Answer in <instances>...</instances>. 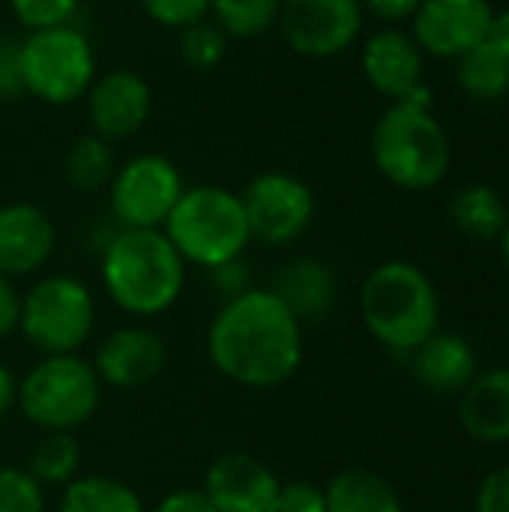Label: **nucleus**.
Listing matches in <instances>:
<instances>
[{
  "label": "nucleus",
  "instance_id": "3",
  "mask_svg": "<svg viewBox=\"0 0 509 512\" xmlns=\"http://www.w3.org/2000/svg\"><path fill=\"white\" fill-rule=\"evenodd\" d=\"M369 150L378 174L405 192L435 189L447 177L453 150L447 129L432 114V93L426 84L378 117Z\"/></svg>",
  "mask_w": 509,
  "mask_h": 512
},
{
  "label": "nucleus",
  "instance_id": "31",
  "mask_svg": "<svg viewBox=\"0 0 509 512\" xmlns=\"http://www.w3.org/2000/svg\"><path fill=\"white\" fill-rule=\"evenodd\" d=\"M138 3L147 12V18L156 21L159 27L183 30L195 21L210 18L213 0H138Z\"/></svg>",
  "mask_w": 509,
  "mask_h": 512
},
{
  "label": "nucleus",
  "instance_id": "16",
  "mask_svg": "<svg viewBox=\"0 0 509 512\" xmlns=\"http://www.w3.org/2000/svg\"><path fill=\"white\" fill-rule=\"evenodd\" d=\"M54 243L57 228L42 207L30 201L0 207V276L18 279L42 270L54 252Z\"/></svg>",
  "mask_w": 509,
  "mask_h": 512
},
{
  "label": "nucleus",
  "instance_id": "12",
  "mask_svg": "<svg viewBox=\"0 0 509 512\" xmlns=\"http://www.w3.org/2000/svg\"><path fill=\"white\" fill-rule=\"evenodd\" d=\"M492 18L489 0H423L411 18V36L423 54L459 60L486 42Z\"/></svg>",
  "mask_w": 509,
  "mask_h": 512
},
{
  "label": "nucleus",
  "instance_id": "39",
  "mask_svg": "<svg viewBox=\"0 0 509 512\" xmlns=\"http://www.w3.org/2000/svg\"><path fill=\"white\" fill-rule=\"evenodd\" d=\"M486 42H489L495 51H501V54L509 60V9H504V12H495Z\"/></svg>",
  "mask_w": 509,
  "mask_h": 512
},
{
  "label": "nucleus",
  "instance_id": "20",
  "mask_svg": "<svg viewBox=\"0 0 509 512\" xmlns=\"http://www.w3.org/2000/svg\"><path fill=\"white\" fill-rule=\"evenodd\" d=\"M300 324L306 321H324L336 303V276L333 270L318 258H297L285 264L276 276V285L270 288Z\"/></svg>",
  "mask_w": 509,
  "mask_h": 512
},
{
  "label": "nucleus",
  "instance_id": "17",
  "mask_svg": "<svg viewBox=\"0 0 509 512\" xmlns=\"http://www.w3.org/2000/svg\"><path fill=\"white\" fill-rule=\"evenodd\" d=\"M360 66L369 87L393 102L423 87V51L414 36L399 27H384L372 33L363 42Z\"/></svg>",
  "mask_w": 509,
  "mask_h": 512
},
{
  "label": "nucleus",
  "instance_id": "28",
  "mask_svg": "<svg viewBox=\"0 0 509 512\" xmlns=\"http://www.w3.org/2000/svg\"><path fill=\"white\" fill-rule=\"evenodd\" d=\"M225 54H228V36L210 18L180 30V57L189 69L210 72L225 60Z\"/></svg>",
  "mask_w": 509,
  "mask_h": 512
},
{
  "label": "nucleus",
  "instance_id": "8",
  "mask_svg": "<svg viewBox=\"0 0 509 512\" xmlns=\"http://www.w3.org/2000/svg\"><path fill=\"white\" fill-rule=\"evenodd\" d=\"M96 300L75 276H45L21 300V333L42 354H75L93 333Z\"/></svg>",
  "mask_w": 509,
  "mask_h": 512
},
{
  "label": "nucleus",
  "instance_id": "32",
  "mask_svg": "<svg viewBox=\"0 0 509 512\" xmlns=\"http://www.w3.org/2000/svg\"><path fill=\"white\" fill-rule=\"evenodd\" d=\"M276 512H327V495L309 480H294L279 489Z\"/></svg>",
  "mask_w": 509,
  "mask_h": 512
},
{
  "label": "nucleus",
  "instance_id": "10",
  "mask_svg": "<svg viewBox=\"0 0 509 512\" xmlns=\"http://www.w3.org/2000/svg\"><path fill=\"white\" fill-rule=\"evenodd\" d=\"M249 234L264 246H288L315 219V192L288 171H261L240 192Z\"/></svg>",
  "mask_w": 509,
  "mask_h": 512
},
{
  "label": "nucleus",
  "instance_id": "25",
  "mask_svg": "<svg viewBox=\"0 0 509 512\" xmlns=\"http://www.w3.org/2000/svg\"><path fill=\"white\" fill-rule=\"evenodd\" d=\"M456 78L468 96L480 102H498L509 93V60L483 42L456 60Z\"/></svg>",
  "mask_w": 509,
  "mask_h": 512
},
{
  "label": "nucleus",
  "instance_id": "37",
  "mask_svg": "<svg viewBox=\"0 0 509 512\" xmlns=\"http://www.w3.org/2000/svg\"><path fill=\"white\" fill-rule=\"evenodd\" d=\"M153 512H219L201 489H177L165 495Z\"/></svg>",
  "mask_w": 509,
  "mask_h": 512
},
{
  "label": "nucleus",
  "instance_id": "27",
  "mask_svg": "<svg viewBox=\"0 0 509 512\" xmlns=\"http://www.w3.org/2000/svg\"><path fill=\"white\" fill-rule=\"evenodd\" d=\"M282 0H213L210 21L228 39H255L279 24Z\"/></svg>",
  "mask_w": 509,
  "mask_h": 512
},
{
  "label": "nucleus",
  "instance_id": "21",
  "mask_svg": "<svg viewBox=\"0 0 509 512\" xmlns=\"http://www.w3.org/2000/svg\"><path fill=\"white\" fill-rule=\"evenodd\" d=\"M324 495L327 512H405L393 483L366 468H348L336 474Z\"/></svg>",
  "mask_w": 509,
  "mask_h": 512
},
{
  "label": "nucleus",
  "instance_id": "9",
  "mask_svg": "<svg viewBox=\"0 0 509 512\" xmlns=\"http://www.w3.org/2000/svg\"><path fill=\"white\" fill-rule=\"evenodd\" d=\"M186 183L162 153H138L117 165L108 183V207L120 228H162Z\"/></svg>",
  "mask_w": 509,
  "mask_h": 512
},
{
  "label": "nucleus",
  "instance_id": "18",
  "mask_svg": "<svg viewBox=\"0 0 509 512\" xmlns=\"http://www.w3.org/2000/svg\"><path fill=\"white\" fill-rule=\"evenodd\" d=\"M408 357H411V375L417 378V384L435 396L462 393L477 375V354L471 342L459 333L435 330Z\"/></svg>",
  "mask_w": 509,
  "mask_h": 512
},
{
  "label": "nucleus",
  "instance_id": "38",
  "mask_svg": "<svg viewBox=\"0 0 509 512\" xmlns=\"http://www.w3.org/2000/svg\"><path fill=\"white\" fill-rule=\"evenodd\" d=\"M423 0H363V12L387 21V24H399L414 18V12L420 9Z\"/></svg>",
  "mask_w": 509,
  "mask_h": 512
},
{
  "label": "nucleus",
  "instance_id": "36",
  "mask_svg": "<svg viewBox=\"0 0 509 512\" xmlns=\"http://www.w3.org/2000/svg\"><path fill=\"white\" fill-rule=\"evenodd\" d=\"M21 294L12 279L0 276V339L12 336L21 327Z\"/></svg>",
  "mask_w": 509,
  "mask_h": 512
},
{
  "label": "nucleus",
  "instance_id": "14",
  "mask_svg": "<svg viewBox=\"0 0 509 512\" xmlns=\"http://www.w3.org/2000/svg\"><path fill=\"white\" fill-rule=\"evenodd\" d=\"M279 477L249 453L219 456L207 474L201 492L219 512H276Z\"/></svg>",
  "mask_w": 509,
  "mask_h": 512
},
{
  "label": "nucleus",
  "instance_id": "26",
  "mask_svg": "<svg viewBox=\"0 0 509 512\" xmlns=\"http://www.w3.org/2000/svg\"><path fill=\"white\" fill-rule=\"evenodd\" d=\"M81 465V447L72 432H45L30 453V477L45 486H66L75 480Z\"/></svg>",
  "mask_w": 509,
  "mask_h": 512
},
{
  "label": "nucleus",
  "instance_id": "30",
  "mask_svg": "<svg viewBox=\"0 0 509 512\" xmlns=\"http://www.w3.org/2000/svg\"><path fill=\"white\" fill-rule=\"evenodd\" d=\"M0 512H45V489L27 468H0Z\"/></svg>",
  "mask_w": 509,
  "mask_h": 512
},
{
  "label": "nucleus",
  "instance_id": "13",
  "mask_svg": "<svg viewBox=\"0 0 509 512\" xmlns=\"http://www.w3.org/2000/svg\"><path fill=\"white\" fill-rule=\"evenodd\" d=\"M153 111V87L135 69H108L87 90L90 132L120 141L135 135Z\"/></svg>",
  "mask_w": 509,
  "mask_h": 512
},
{
  "label": "nucleus",
  "instance_id": "24",
  "mask_svg": "<svg viewBox=\"0 0 509 512\" xmlns=\"http://www.w3.org/2000/svg\"><path fill=\"white\" fill-rule=\"evenodd\" d=\"M60 512H144V504L123 480L90 474L63 486Z\"/></svg>",
  "mask_w": 509,
  "mask_h": 512
},
{
  "label": "nucleus",
  "instance_id": "19",
  "mask_svg": "<svg viewBox=\"0 0 509 512\" xmlns=\"http://www.w3.org/2000/svg\"><path fill=\"white\" fill-rule=\"evenodd\" d=\"M459 423L465 435L480 444L509 441V369L477 372L474 381L459 393Z\"/></svg>",
  "mask_w": 509,
  "mask_h": 512
},
{
  "label": "nucleus",
  "instance_id": "34",
  "mask_svg": "<svg viewBox=\"0 0 509 512\" xmlns=\"http://www.w3.org/2000/svg\"><path fill=\"white\" fill-rule=\"evenodd\" d=\"M24 93L21 63H18V39L0 36V99H18Z\"/></svg>",
  "mask_w": 509,
  "mask_h": 512
},
{
  "label": "nucleus",
  "instance_id": "22",
  "mask_svg": "<svg viewBox=\"0 0 509 512\" xmlns=\"http://www.w3.org/2000/svg\"><path fill=\"white\" fill-rule=\"evenodd\" d=\"M450 222L459 234L471 240H498L509 222L507 204L498 189L486 183H471L453 195Z\"/></svg>",
  "mask_w": 509,
  "mask_h": 512
},
{
  "label": "nucleus",
  "instance_id": "29",
  "mask_svg": "<svg viewBox=\"0 0 509 512\" xmlns=\"http://www.w3.org/2000/svg\"><path fill=\"white\" fill-rule=\"evenodd\" d=\"M81 0H9V9L15 21L27 30H51V27H66L78 15Z\"/></svg>",
  "mask_w": 509,
  "mask_h": 512
},
{
  "label": "nucleus",
  "instance_id": "33",
  "mask_svg": "<svg viewBox=\"0 0 509 512\" xmlns=\"http://www.w3.org/2000/svg\"><path fill=\"white\" fill-rule=\"evenodd\" d=\"M477 512H509V465L495 468L492 474H486V480L477 489Z\"/></svg>",
  "mask_w": 509,
  "mask_h": 512
},
{
  "label": "nucleus",
  "instance_id": "2",
  "mask_svg": "<svg viewBox=\"0 0 509 512\" xmlns=\"http://www.w3.org/2000/svg\"><path fill=\"white\" fill-rule=\"evenodd\" d=\"M105 294L135 318L171 309L186 285V261L162 228H117L99 258Z\"/></svg>",
  "mask_w": 509,
  "mask_h": 512
},
{
  "label": "nucleus",
  "instance_id": "6",
  "mask_svg": "<svg viewBox=\"0 0 509 512\" xmlns=\"http://www.w3.org/2000/svg\"><path fill=\"white\" fill-rule=\"evenodd\" d=\"M102 402V381L78 354L42 357L18 381L21 414L42 432H75Z\"/></svg>",
  "mask_w": 509,
  "mask_h": 512
},
{
  "label": "nucleus",
  "instance_id": "35",
  "mask_svg": "<svg viewBox=\"0 0 509 512\" xmlns=\"http://www.w3.org/2000/svg\"><path fill=\"white\" fill-rule=\"evenodd\" d=\"M207 273H210V279H213V288H216L225 300L240 297L243 291H249V267L243 264V258L228 261V264H222V267H216V270H207Z\"/></svg>",
  "mask_w": 509,
  "mask_h": 512
},
{
  "label": "nucleus",
  "instance_id": "5",
  "mask_svg": "<svg viewBox=\"0 0 509 512\" xmlns=\"http://www.w3.org/2000/svg\"><path fill=\"white\" fill-rule=\"evenodd\" d=\"M162 231L186 264H198L204 270L243 258L252 243L240 192L213 183L186 186Z\"/></svg>",
  "mask_w": 509,
  "mask_h": 512
},
{
  "label": "nucleus",
  "instance_id": "7",
  "mask_svg": "<svg viewBox=\"0 0 509 512\" xmlns=\"http://www.w3.org/2000/svg\"><path fill=\"white\" fill-rule=\"evenodd\" d=\"M18 63L24 93L45 105H69L87 96L99 75L96 51L75 24L27 33L18 42Z\"/></svg>",
  "mask_w": 509,
  "mask_h": 512
},
{
  "label": "nucleus",
  "instance_id": "15",
  "mask_svg": "<svg viewBox=\"0 0 509 512\" xmlns=\"http://www.w3.org/2000/svg\"><path fill=\"white\" fill-rule=\"evenodd\" d=\"M168 363L165 339L150 327H120L96 351L93 369L102 384L117 390H138L162 375Z\"/></svg>",
  "mask_w": 509,
  "mask_h": 512
},
{
  "label": "nucleus",
  "instance_id": "1",
  "mask_svg": "<svg viewBox=\"0 0 509 512\" xmlns=\"http://www.w3.org/2000/svg\"><path fill=\"white\" fill-rule=\"evenodd\" d=\"M207 354L219 375L249 390L288 384L303 363V324L267 288L222 303L207 330Z\"/></svg>",
  "mask_w": 509,
  "mask_h": 512
},
{
  "label": "nucleus",
  "instance_id": "41",
  "mask_svg": "<svg viewBox=\"0 0 509 512\" xmlns=\"http://www.w3.org/2000/svg\"><path fill=\"white\" fill-rule=\"evenodd\" d=\"M498 243H501V258H504V267H507V273H509V222H507V228L501 231Z\"/></svg>",
  "mask_w": 509,
  "mask_h": 512
},
{
  "label": "nucleus",
  "instance_id": "4",
  "mask_svg": "<svg viewBox=\"0 0 509 512\" xmlns=\"http://www.w3.org/2000/svg\"><path fill=\"white\" fill-rule=\"evenodd\" d=\"M366 330L390 351L411 354L441 321V300L423 267L411 261L378 264L360 291Z\"/></svg>",
  "mask_w": 509,
  "mask_h": 512
},
{
  "label": "nucleus",
  "instance_id": "40",
  "mask_svg": "<svg viewBox=\"0 0 509 512\" xmlns=\"http://www.w3.org/2000/svg\"><path fill=\"white\" fill-rule=\"evenodd\" d=\"M15 402H18V381L9 372V366L0 363V417H6Z\"/></svg>",
  "mask_w": 509,
  "mask_h": 512
},
{
  "label": "nucleus",
  "instance_id": "11",
  "mask_svg": "<svg viewBox=\"0 0 509 512\" xmlns=\"http://www.w3.org/2000/svg\"><path fill=\"white\" fill-rule=\"evenodd\" d=\"M363 18V0H282L276 27L291 51L324 60L360 39Z\"/></svg>",
  "mask_w": 509,
  "mask_h": 512
},
{
  "label": "nucleus",
  "instance_id": "23",
  "mask_svg": "<svg viewBox=\"0 0 509 512\" xmlns=\"http://www.w3.org/2000/svg\"><path fill=\"white\" fill-rule=\"evenodd\" d=\"M117 171V153L108 138L96 132L78 135L63 156V177L78 192H99Z\"/></svg>",
  "mask_w": 509,
  "mask_h": 512
}]
</instances>
